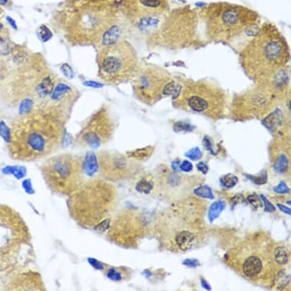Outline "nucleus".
I'll list each match as a JSON object with an SVG mask.
<instances>
[{"instance_id": "f257e3e1", "label": "nucleus", "mask_w": 291, "mask_h": 291, "mask_svg": "<svg viewBox=\"0 0 291 291\" xmlns=\"http://www.w3.org/2000/svg\"><path fill=\"white\" fill-rule=\"evenodd\" d=\"M67 123L41 108L20 114L10 128L8 150L16 160H40L56 153L64 143Z\"/></svg>"}, {"instance_id": "f03ea898", "label": "nucleus", "mask_w": 291, "mask_h": 291, "mask_svg": "<svg viewBox=\"0 0 291 291\" xmlns=\"http://www.w3.org/2000/svg\"><path fill=\"white\" fill-rule=\"evenodd\" d=\"M61 80L40 53L31 52L26 60L16 64L1 89L3 99L18 107L20 114L39 108Z\"/></svg>"}, {"instance_id": "7ed1b4c3", "label": "nucleus", "mask_w": 291, "mask_h": 291, "mask_svg": "<svg viewBox=\"0 0 291 291\" xmlns=\"http://www.w3.org/2000/svg\"><path fill=\"white\" fill-rule=\"evenodd\" d=\"M239 61L245 74L255 83H268L286 70L287 42L274 25L264 23L243 48Z\"/></svg>"}, {"instance_id": "20e7f679", "label": "nucleus", "mask_w": 291, "mask_h": 291, "mask_svg": "<svg viewBox=\"0 0 291 291\" xmlns=\"http://www.w3.org/2000/svg\"><path fill=\"white\" fill-rule=\"evenodd\" d=\"M119 25L118 16L106 1H93L66 12L54 29L71 47H97L105 34Z\"/></svg>"}, {"instance_id": "39448f33", "label": "nucleus", "mask_w": 291, "mask_h": 291, "mask_svg": "<svg viewBox=\"0 0 291 291\" xmlns=\"http://www.w3.org/2000/svg\"><path fill=\"white\" fill-rule=\"evenodd\" d=\"M197 21L196 12L190 7H182L134 29L149 48L181 49L190 46L197 39Z\"/></svg>"}, {"instance_id": "423d86ee", "label": "nucleus", "mask_w": 291, "mask_h": 291, "mask_svg": "<svg viewBox=\"0 0 291 291\" xmlns=\"http://www.w3.org/2000/svg\"><path fill=\"white\" fill-rule=\"evenodd\" d=\"M116 203L115 187L102 178L85 181L69 196L68 209L71 217L87 229H95L103 223Z\"/></svg>"}, {"instance_id": "0eeeda50", "label": "nucleus", "mask_w": 291, "mask_h": 291, "mask_svg": "<svg viewBox=\"0 0 291 291\" xmlns=\"http://www.w3.org/2000/svg\"><path fill=\"white\" fill-rule=\"evenodd\" d=\"M201 16L208 39L220 43L232 42L260 22L256 12L229 3L209 4L203 9Z\"/></svg>"}, {"instance_id": "6e6552de", "label": "nucleus", "mask_w": 291, "mask_h": 291, "mask_svg": "<svg viewBox=\"0 0 291 291\" xmlns=\"http://www.w3.org/2000/svg\"><path fill=\"white\" fill-rule=\"evenodd\" d=\"M172 96L175 108L211 118L223 116L229 104L224 89L208 80L178 82Z\"/></svg>"}, {"instance_id": "1a4fd4ad", "label": "nucleus", "mask_w": 291, "mask_h": 291, "mask_svg": "<svg viewBox=\"0 0 291 291\" xmlns=\"http://www.w3.org/2000/svg\"><path fill=\"white\" fill-rule=\"evenodd\" d=\"M31 233L20 213L0 204V269L12 268L32 255Z\"/></svg>"}, {"instance_id": "9d476101", "label": "nucleus", "mask_w": 291, "mask_h": 291, "mask_svg": "<svg viewBox=\"0 0 291 291\" xmlns=\"http://www.w3.org/2000/svg\"><path fill=\"white\" fill-rule=\"evenodd\" d=\"M98 48V76L107 84L120 85L131 81L140 67L138 54L126 39Z\"/></svg>"}, {"instance_id": "9b49d317", "label": "nucleus", "mask_w": 291, "mask_h": 291, "mask_svg": "<svg viewBox=\"0 0 291 291\" xmlns=\"http://www.w3.org/2000/svg\"><path fill=\"white\" fill-rule=\"evenodd\" d=\"M40 171L48 188L60 195L69 197L85 181L83 157L73 153L47 158Z\"/></svg>"}, {"instance_id": "f8f14e48", "label": "nucleus", "mask_w": 291, "mask_h": 291, "mask_svg": "<svg viewBox=\"0 0 291 291\" xmlns=\"http://www.w3.org/2000/svg\"><path fill=\"white\" fill-rule=\"evenodd\" d=\"M286 90L274 83L256 84L234 98L232 113L239 118L265 116L273 112L283 99H286Z\"/></svg>"}, {"instance_id": "ddd939ff", "label": "nucleus", "mask_w": 291, "mask_h": 291, "mask_svg": "<svg viewBox=\"0 0 291 291\" xmlns=\"http://www.w3.org/2000/svg\"><path fill=\"white\" fill-rule=\"evenodd\" d=\"M131 81L136 99L147 105L173 95L178 84L167 70L156 65L140 66Z\"/></svg>"}, {"instance_id": "4468645a", "label": "nucleus", "mask_w": 291, "mask_h": 291, "mask_svg": "<svg viewBox=\"0 0 291 291\" xmlns=\"http://www.w3.org/2000/svg\"><path fill=\"white\" fill-rule=\"evenodd\" d=\"M116 121L110 106L102 104L83 123L74 144L82 149L97 150L112 140Z\"/></svg>"}, {"instance_id": "2eb2a0df", "label": "nucleus", "mask_w": 291, "mask_h": 291, "mask_svg": "<svg viewBox=\"0 0 291 291\" xmlns=\"http://www.w3.org/2000/svg\"><path fill=\"white\" fill-rule=\"evenodd\" d=\"M123 10L133 27L159 20L169 12V0H124Z\"/></svg>"}, {"instance_id": "dca6fc26", "label": "nucleus", "mask_w": 291, "mask_h": 291, "mask_svg": "<svg viewBox=\"0 0 291 291\" xmlns=\"http://www.w3.org/2000/svg\"><path fill=\"white\" fill-rule=\"evenodd\" d=\"M80 96V91L77 88L61 79L48 99L39 108L67 123Z\"/></svg>"}, {"instance_id": "f3484780", "label": "nucleus", "mask_w": 291, "mask_h": 291, "mask_svg": "<svg viewBox=\"0 0 291 291\" xmlns=\"http://www.w3.org/2000/svg\"><path fill=\"white\" fill-rule=\"evenodd\" d=\"M99 178L108 181L123 179L131 172V164L126 156L110 151L99 152L96 154Z\"/></svg>"}, {"instance_id": "a211bd4d", "label": "nucleus", "mask_w": 291, "mask_h": 291, "mask_svg": "<svg viewBox=\"0 0 291 291\" xmlns=\"http://www.w3.org/2000/svg\"><path fill=\"white\" fill-rule=\"evenodd\" d=\"M44 283L40 274L37 272L26 271L17 274L10 282V290H43Z\"/></svg>"}, {"instance_id": "6ab92c4d", "label": "nucleus", "mask_w": 291, "mask_h": 291, "mask_svg": "<svg viewBox=\"0 0 291 291\" xmlns=\"http://www.w3.org/2000/svg\"><path fill=\"white\" fill-rule=\"evenodd\" d=\"M264 268V262L258 255L252 254L246 257L242 264V271L246 277H254L261 274Z\"/></svg>"}, {"instance_id": "aec40b11", "label": "nucleus", "mask_w": 291, "mask_h": 291, "mask_svg": "<svg viewBox=\"0 0 291 291\" xmlns=\"http://www.w3.org/2000/svg\"><path fill=\"white\" fill-rule=\"evenodd\" d=\"M175 240L178 247L182 251L191 249L196 245V242H197L195 235L188 231L178 232L175 237Z\"/></svg>"}, {"instance_id": "412c9836", "label": "nucleus", "mask_w": 291, "mask_h": 291, "mask_svg": "<svg viewBox=\"0 0 291 291\" xmlns=\"http://www.w3.org/2000/svg\"><path fill=\"white\" fill-rule=\"evenodd\" d=\"M225 208H226V203L224 201H219L213 203L208 211V219L210 223L217 219Z\"/></svg>"}, {"instance_id": "4be33fe9", "label": "nucleus", "mask_w": 291, "mask_h": 291, "mask_svg": "<svg viewBox=\"0 0 291 291\" xmlns=\"http://www.w3.org/2000/svg\"><path fill=\"white\" fill-rule=\"evenodd\" d=\"M153 152V149L151 147H145L127 153V156L137 160H146L151 156Z\"/></svg>"}, {"instance_id": "5701e85b", "label": "nucleus", "mask_w": 291, "mask_h": 291, "mask_svg": "<svg viewBox=\"0 0 291 291\" xmlns=\"http://www.w3.org/2000/svg\"><path fill=\"white\" fill-rule=\"evenodd\" d=\"M154 184L151 180L142 178L135 185V190L140 194H149L153 190Z\"/></svg>"}, {"instance_id": "b1692460", "label": "nucleus", "mask_w": 291, "mask_h": 291, "mask_svg": "<svg viewBox=\"0 0 291 291\" xmlns=\"http://www.w3.org/2000/svg\"><path fill=\"white\" fill-rule=\"evenodd\" d=\"M289 258L287 248L285 247H277L274 250V260L279 264H286Z\"/></svg>"}, {"instance_id": "393cba45", "label": "nucleus", "mask_w": 291, "mask_h": 291, "mask_svg": "<svg viewBox=\"0 0 291 291\" xmlns=\"http://www.w3.org/2000/svg\"><path fill=\"white\" fill-rule=\"evenodd\" d=\"M288 159L286 155L281 154L277 159V162L274 166V169L276 172L278 173H283L287 169Z\"/></svg>"}, {"instance_id": "a878e982", "label": "nucleus", "mask_w": 291, "mask_h": 291, "mask_svg": "<svg viewBox=\"0 0 291 291\" xmlns=\"http://www.w3.org/2000/svg\"><path fill=\"white\" fill-rule=\"evenodd\" d=\"M220 182L223 187L226 188H232L238 183L239 179L235 175L232 174H227L224 176L221 177L220 179Z\"/></svg>"}, {"instance_id": "bb28decb", "label": "nucleus", "mask_w": 291, "mask_h": 291, "mask_svg": "<svg viewBox=\"0 0 291 291\" xmlns=\"http://www.w3.org/2000/svg\"><path fill=\"white\" fill-rule=\"evenodd\" d=\"M194 193L195 195L202 197V198L210 199V200L214 198V196H213V193H212L211 189L207 185H204V186H201L196 188L194 191Z\"/></svg>"}, {"instance_id": "cd10ccee", "label": "nucleus", "mask_w": 291, "mask_h": 291, "mask_svg": "<svg viewBox=\"0 0 291 291\" xmlns=\"http://www.w3.org/2000/svg\"><path fill=\"white\" fill-rule=\"evenodd\" d=\"M245 176L251 180L253 183L256 185H264L267 181V175L265 172L259 176H254V175H247V174H245Z\"/></svg>"}, {"instance_id": "c85d7f7f", "label": "nucleus", "mask_w": 291, "mask_h": 291, "mask_svg": "<svg viewBox=\"0 0 291 291\" xmlns=\"http://www.w3.org/2000/svg\"><path fill=\"white\" fill-rule=\"evenodd\" d=\"M106 275L110 280H115V281L122 280V275L115 267H109L107 269Z\"/></svg>"}, {"instance_id": "c756f323", "label": "nucleus", "mask_w": 291, "mask_h": 291, "mask_svg": "<svg viewBox=\"0 0 291 291\" xmlns=\"http://www.w3.org/2000/svg\"><path fill=\"white\" fill-rule=\"evenodd\" d=\"M274 191L277 194H288V193L290 192V189L284 181H280L278 185L274 187Z\"/></svg>"}, {"instance_id": "7c9ffc66", "label": "nucleus", "mask_w": 291, "mask_h": 291, "mask_svg": "<svg viewBox=\"0 0 291 291\" xmlns=\"http://www.w3.org/2000/svg\"><path fill=\"white\" fill-rule=\"evenodd\" d=\"M185 156L192 160H198L202 156V153H201V150H199V148H194L188 152Z\"/></svg>"}, {"instance_id": "2f4dec72", "label": "nucleus", "mask_w": 291, "mask_h": 291, "mask_svg": "<svg viewBox=\"0 0 291 291\" xmlns=\"http://www.w3.org/2000/svg\"><path fill=\"white\" fill-rule=\"evenodd\" d=\"M260 197H261V200H262L263 203L264 204V211L269 212V213L275 211V207H274V206L264 197V195L261 194Z\"/></svg>"}, {"instance_id": "473e14b6", "label": "nucleus", "mask_w": 291, "mask_h": 291, "mask_svg": "<svg viewBox=\"0 0 291 291\" xmlns=\"http://www.w3.org/2000/svg\"><path fill=\"white\" fill-rule=\"evenodd\" d=\"M48 28L46 26H43L39 29V32H38V35H39V38L42 39V42H47L50 38L48 36H51V32H48V33H45Z\"/></svg>"}, {"instance_id": "72a5a7b5", "label": "nucleus", "mask_w": 291, "mask_h": 291, "mask_svg": "<svg viewBox=\"0 0 291 291\" xmlns=\"http://www.w3.org/2000/svg\"><path fill=\"white\" fill-rule=\"evenodd\" d=\"M247 200H248V202H249L251 205L254 206V207H261V201H260L259 198H258L255 194L248 196Z\"/></svg>"}, {"instance_id": "f704fd0d", "label": "nucleus", "mask_w": 291, "mask_h": 291, "mask_svg": "<svg viewBox=\"0 0 291 291\" xmlns=\"http://www.w3.org/2000/svg\"><path fill=\"white\" fill-rule=\"evenodd\" d=\"M179 168L181 170L184 171V172H188L192 171L193 166L191 162L185 160L180 165Z\"/></svg>"}, {"instance_id": "c9c22d12", "label": "nucleus", "mask_w": 291, "mask_h": 291, "mask_svg": "<svg viewBox=\"0 0 291 291\" xmlns=\"http://www.w3.org/2000/svg\"><path fill=\"white\" fill-rule=\"evenodd\" d=\"M184 265L188 266V267H197L198 266L201 265L200 262L197 261V259H194V258H190V259H186L184 261Z\"/></svg>"}, {"instance_id": "e433bc0d", "label": "nucleus", "mask_w": 291, "mask_h": 291, "mask_svg": "<svg viewBox=\"0 0 291 291\" xmlns=\"http://www.w3.org/2000/svg\"><path fill=\"white\" fill-rule=\"evenodd\" d=\"M197 168L200 172H202L204 175H206V174L207 173V172H208V166H207V165L206 164L205 162H199L198 164L197 165Z\"/></svg>"}, {"instance_id": "4c0bfd02", "label": "nucleus", "mask_w": 291, "mask_h": 291, "mask_svg": "<svg viewBox=\"0 0 291 291\" xmlns=\"http://www.w3.org/2000/svg\"><path fill=\"white\" fill-rule=\"evenodd\" d=\"M277 206L279 207V209H280L282 212H283V213L288 215L291 214V210L290 208H289V207H285V206H283V204H277Z\"/></svg>"}, {"instance_id": "58836bf2", "label": "nucleus", "mask_w": 291, "mask_h": 291, "mask_svg": "<svg viewBox=\"0 0 291 291\" xmlns=\"http://www.w3.org/2000/svg\"><path fill=\"white\" fill-rule=\"evenodd\" d=\"M201 285H202V286L204 288V289H208V290H210V289H211V287H210L209 283H207L205 280H204V279H201Z\"/></svg>"}, {"instance_id": "ea45409f", "label": "nucleus", "mask_w": 291, "mask_h": 291, "mask_svg": "<svg viewBox=\"0 0 291 291\" xmlns=\"http://www.w3.org/2000/svg\"><path fill=\"white\" fill-rule=\"evenodd\" d=\"M179 166L180 165H178V162H172V169H173V170L175 171V172H176V171H178V169H179Z\"/></svg>"}, {"instance_id": "a19ab883", "label": "nucleus", "mask_w": 291, "mask_h": 291, "mask_svg": "<svg viewBox=\"0 0 291 291\" xmlns=\"http://www.w3.org/2000/svg\"><path fill=\"white\" fill-rule=\"evenodd\" d=\"M7 2H8V0H0V5H5Z\"/></svg>"}]
</instances>
